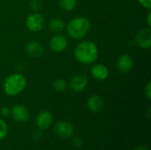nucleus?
Here are the masks:
<instances>
[{"mask_svg":"<svg viewBox=\"0 0 151 150\" xmlns=\"http://www.w3.org/2000/svg\"><path fill=\"white\" fill-rule=\"evenodd\" d=\"M45 24L44 17L39 12H34L30 14L26 19V27L31 32L41 31Z\"/></svg>","mask_w":151,"mask_h":150,"instance_id":"nucleus-4","label":"nucleus"},{"mask_svg":"<svg viewBox=\"0 0 151 150\" xmlns=\"http://www.w3.org/2000/svg\"><path fill=\"white\" fill-rule=\"evenodd\" d=\"M8 133V126L6 123L0 118V141L4 140Z\"/></svg>","mask_w":151,"mask_h":150,"instance_id":"nucleus-18","label":"nucleus"},{"mask_svg":"<svg viewBox=\"0 0 151 150\" xmlns=\"http://www.w3.org/2000/svg\"><path fill=\"white\" fill-rule=\"evenodd\" d=\"M135 42L142 49H150L151 46V29L150 27H145L141 29L136 36Z\"/></svg>","mask_w":151,"mask_h":150,"instance_id":"nucleus-6","label":"nucleus"},{"mask_svg":"<svg viewBox=\"0 0 151 150\" xmlns=\"http://www.w3.org/2000/svg\"><path fill=\"white\" fill-rule=\"evenodd\" d=\"M0 114L3 117H8L11 114V110L8 107H3L0 110Z\"/></svg>","mask_w":151,"mask_h":150,"instance_id":"nucleus-22","label":"nucleus"},{"mask_svg":"<svg viewBox=\"0 0 151 150\" xmlns=\"http://www.w3.org/2000/svg\"><path fill=\"white\" fill-rule=\"evenodd\" d=\"M88 86V78L83 74H76L73 76L69 81V87L74 92H81Z\"/></svg>","mask_w":151,"mask_h":150,"instance_id":"nucleus-10","label":"nucleus"},{"mask_svg":"<svg viewBox=\"0 0 151 150\" xmlns=\"http://www.w3.org/2000/svg\"><path fill=\"white\" fill-rule=\"evenodd\" d=\"M134 150H149V149L145 146H138V147L134 148Z\"/></svg>","mask_w":151,"mask_h":150,"instance_id":"nucleus-25","label":"nucleus"},{"mask_svg":"<svg viewBox=\"0 0 151 150\" xmlns=\"http://www.w3.org/2000/svg\"><path fill=\"white\" fill-rule=\"evenodd\" d=\"M68 87V84L66 82V80H65L64 79H58L54 81L53 83V88L54 89L58 92V93H63L66 90Z\"/></svg>","mask_w":151,"mask_h":150,"instance_id":"nucleus-17","label":"nucleus"},{"mask_svg":"<svg viewBox=\"0 0 151 150\" xmlns=\"http://www.w3.org/2000/svg\"><path fill=\"white\" fill-rule=\"evenodd\" d=\"M145 95L147 96L148 99H150L151 98V82L149 81L146 88H145Z\"/></svg>","mask_w":151,"mask_h":150,"instance_id":"nucleus-23","label":"nucleus"},{"mask_svg":"<svg viewBox=\"0 0 151 150\" xmlns=\"http://www.w3.org/2000/svg\"><path fill=\"white\" fill-rule=\"evenodd\" d=\"M26 52L32 57H40L43 53V47L39 42L28 41L25 45Z\"/></svg>","mask_w":151,"mask_h":150,"instance_id":"nucleus-12","label":"nucleus"},{"mask_svg":"<svg viewBox=\"0 0 151 150\" xmlns=\"http://www.w3.org/2000/svg\"><path fill=\"white\" fill-rule=\"evenodd\" d=\"M74 57L78 62L84 65H89L97 59L98 49L94 42L90 41H84L75 47Z\"/></svg>","mask_w":151,"mask_h":150,"instance_id":"nucleus-1","label":"nucleus"},{"mask_svg":"<svg viewBox=\"0 0 151 150\" xmlns=\"http://www.w3.org/2000/svg\"><path fill=\"white\" fill-rule=\"evenodd\" d=\"M91 74L97 80H104L109 76V70L103 64H95L91 67Z\"/></svg>","mask_w":151,"mask_h":150,"instance_id":"nucleus-14","label":"nucleus"},{"mask_svg":"<svg viewBox=\"0 0 151 150\" xmlns=\"http://www.w3.org/2000/svg\"><path fill=\"white\" fill-rule=\"evenodd\" d=\"M134 67V60L128 54L121 55L117 60V68L121 73L129 72Z\"/></svg>","mask_w":151,"mask_h":150,"instance_id":"nucleus-11","label":"nucleus"},{"mask_svg":"<svg viewBox=\"0 0 151 150\" xmlns=\"http://www.w3.org/2000/svg\"><path fill=\"white\" fill-rule=\"evenodd\" d=\"M58 5L61 9L70 11L76 8L77 0H58Z\"/></svg>","mask_w":151,"mask_h":150,"instance_id":"nucleus-16","label":"nucleus"},{"mask_svg":"<svg viewBox=\"0 0 151 150\" xmlns=\"http://www.w3.org/2000/svg\"><path fill=\"white\" fill-rule=\"evenodd\" d=\"M68 42L65 35L63 34H56L50 41V50L56 53H61L65 50L67 48Z\"/></svg>","mask_w":151,"mask_h":150,"instance_id":"nucleus-7","label":"nucleus"},{"mask_svg":"<svg viewBox=\"0 0 151 150\" xmlns=\"http://www.w3.org/2000/svg\"><path fill=\"white\" fill-rule=\"evenodd\" d=\"M30 7L32 8V10L37 11L39 10L42 9V4L41 0H31L30 2Z\"/></svg>","mask_w":151,"mask_h":150,"instance_id":"nucleus-20","label":"nucleus"},{"mask_svg":"<svg viewBox=\"0 0 151 150\" xmlns=\"http://www.w3.org/2000/svg\"><path fill=\"white\" fill-rule=\"evenodd\" d=\"M87 106L88 108V110L92 112L95 113H98L100 111H102L104 110V102L103 100V98L99 95H91L87 102Z\"/></svg>","mask_w":151,"mask_h":150,"instance_id":"nucleus-13","label":"nucleus"},{"mask_svg":"<svg viewBox=\"0 0 151 150\" xmlns=\"http://www.w3.org/2000/svg\"><path fill=\"white\" fill-rule=\"evenodd\" d=\"M150 16H151V12H149V14H148V19H147V21H148V26H149V27H151Z\"/></svg>","mask_w":151,"mask_h":150,"instance_id":"nucleus-26","label":"nucleus"},{"mask_svg":"<svg viewBox=\"0 0 151 150\" xmlns=\"http://www.w3.org/2000/svg\"><path fill=\"white\" fill-rule=\"evenodd\" d=\"M32 136H33V138H34L35 140H36V141H37V140L42 139V133L41 130L39 129V130H35V131H34V133H33Z\"/></svg>","mask_w":151,"mask_h":150,"instance_id":"nucleus-24","label":"nucleus"},{"mask_svg":"<svg viewBox=\"0 0 151 150\" xmlns=\"http://www.w3.org/2000/svg\"><path fill=\"white\" fill-rule=\"evenodd\" d=\"M72 143L76 148H81L84 144V141L81 136H74L72 138Z\"/></svg>","mask_w":151,"mask_h":150,"instance_id":"nucleus-19","label":"nucleus"},{"mask_svg":"<svg viewBox=\"0 0 151 150\" xmlns=\"http://www.w3.org/2000/svg\"><path fill=\"white\" fill-rule=\"evenodd\" d=\"M12 118L14 121L18 123H25L29 118V112L27 109L20 104H17L13 106L11 109V114Z\"/></svg>","mask_w":151,"mask_h":150,"instance_id":"nucleus-8","label":"nucleus"},{"mask_svg":"<svg viewBox=\"0 0 151 150\" xmlns=\"http://www.w3.org/2000/svg\"><path fill=\"white\" fill-rule=\"evenodd\" d=\"M27 86V80L24 75L14 73L8 76L4 82V91L7 95L14 96L20 94Z\"/></svg>","mask_w":151,"mask_h":150,"instance_id":"nucleus-3","label":"nucleus"},{"mask_svg":"<svg viewBox=\"0 0 151 150\" xmlns=\"http://www.w3.org/2000/svg\"><path fill=\"white\" fill-rule=\"evenodd\" d=\"M55 133L61 139H69L73 134V126L68 121H60L55 125Z\"/></svg>","mask_w":151,"mask_h":150,"instance_id":"nucleus-5","label":"nucleus"},{"mask_svg":"<svg viewBox=\"0 0 151 150\" xmlns=\"http://www.w3.org/2000/svg\"><path fill=\"white\" fill-rule=\"evenodd\" d=\"M53 123V115L48 111H41L35 118V125L40 130L48 129Z\"/></svg>","mask_w":151,"mask_h":150,"instance_id":"nucleus-9","label":"nucleus"},{"mask_svg":"<svg viewBox=\"0 0 151 150\" xmlns=\"http://www.w3.org/2000/svg\"><path fill=\"white\" fill-rule=\"evenodd\" d=\"M91 27L90 21L84 17H76L70 20L66 26V31L73 39L80 40L84 38Z\"/></svg>","mask_w":151,"mask_h":150,"instance_id":"nucleus-2","label":"nucleus"},{"mask_svg":"<svg viewBox=\"0 0 151 150\" xmlns=\"http://www.w3.org/2000/svg\"><path fill=\"white\" fill-rule=\"evenodd\" d=\"M49 28L53 32L59 33L65 28V23L60 18H53L49 22Z\"/></svg>","mask_w":151,"mask_h":150,"instance_id":"nucleus-15","label":"nucleus"},{"mask_svg":"<svg viewBox=\"0 0 151 150\" xmlns=\"http://www.w3.org/2000/svg\"><path fill=\"white\" fill-rule=\"evenodd\" d=\"M138 1L142 7L148 10H150L151 8V0H138Z\"/></svg>","mask_w":151,"mask_h":150,"instance_id":"nucleus-21","label":"nucleus"}]
</instances>
